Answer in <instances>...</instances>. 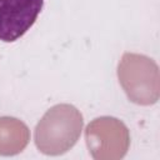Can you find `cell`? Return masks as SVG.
<instances>
[{
	"label": "cell",
	"mask_w": 160,
	"mask_h": 160,
	"mask_svg": "<svg viewBox=\"0 0 160 160\" xmlns=\"http://www.w3.org/2000/svg\"><path fill=\"white\" fill-rule=\"evenodd\" d=\"M82 125V115L74 105H54L36 124L35 145L45 155H62L78 142Z\"/></svg>",
	"instance_id": "1"
},
{
	"label": "cell",
	"mask_w": 160,
	"mask_h": 160,
	"mask_svg": "<svg viewBox=\"0 0 160 160\" xmlns=\"http://www.w3.org/2000/svg\"><path fill=\"white\" fill-rule=\"evenodd\" d=\"M119 82L128 99L138 105H152L160 96L158 64L141 54L125 52L118 65Z\"/></svg>",
	"instance_id": "2"
},
{
	"label": "cell",
	"mask_w": 160,
	"mask_h": 160,
	"mask_svg": "<svg viewBox=\"0 0 160 160\" xmlns=\"http://www.w3.org/2000/svg\"><path fill=\"white\" fill-rule=\"evenodd\" d=\"M85 141L95 160H119L129 150L130 132L121 120L112 116H100L88 124Z\"/></svg>",
	"instance_id": "3"
},
{
	"label": "cell",
	"mask_w": 160,
	"mask_h": 160,
	"mask_svg": "<svg viewBox=\"0 0 160 160\" xmlns=\"http://www.w3.org/2000/svg\"><path fill=\"white\" fill-rule=\"evenodd\" d=\"M44 0H0V41L19 40L35 24Z\"/></svg>",
	"instance_id": "4"
},
{
	"label": "cell",
	"mask_w": 160,
	"mask_h": 160,
	"mask_svg": "<svg viewBox=\"0 0 160 160\" xmlns=\"http://www.w3.org/2000/svg\"><path fill=\"white\" fill-rule=\"evenodd\" d=\"M30 141V130L25 122L11 116H0V155L20 154Z\"/></svg>",
	"instance_id": "5"
}]
</instances>
